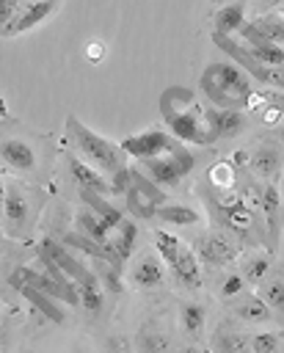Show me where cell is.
I'll list each match as a JSON object with an SVG mask.
<instances>
[{"instance_id":"1","label":"cell","mask_w":284,"mask_h":353,"mask_svg":"<svg viewBox=\"0 0 284 353\" xmlns=\"http://www.w3.org/2000/svg\"><path fill=\"white\" fill-rule=\"evenodd\" d=\"M0 163L6 174L47 185L55 174V141L47 132H39L11 116H3Z\"/></svg>"},{"instance_id":"2","label":"cell","mask_w":284,"mask_h":353,"mask_svg":"<svg viewBox=\"0 0 284 353\" xmlns=\"http://www.w3.org/2000/svg\"><path fill=\"white\" fill-rule=\"evenodd\" d=\"M50 201L47 185L6 174L3 179V237L11 243H36L41 212Z\"/></svg>"},{"instance_id":"3","label":"cell","mask_w":284,"mask_h":353,"mask_svg":"<svg viewBox=\"0 0 284 353\" xmlns=\"http://www.w3.org/2000/svg\"><path fill=\"white\" fill-rule=\"evenodd\" d=\"M160 113L165 121V130L176 135L185 143L193 146H212V135L207 127L204 105L196 99L193 91L182 85H171L160 94Z\"/></svg>"},{"instance_id":"4","label":"cell","mask_w":284,"mask_h":353,"mask_svg":"<svg viewBox=\"0 0 284 353\" xmlns=\"http://www.w3.org/2000/svg\"><path fill=\"white\" fill-rule=\"evenodd\" d=\"M199 91L215 108L245 110L256 88H254V77L229 58V61H215L204 66V72L199 74Z\"/></svg>"},{"instance_id":"5","label":"cell","mask_w":284,"mask_h":353,"mask_svg":"<svg viewBox=\"0 0 284 353\" xmlns=\"http://www.w3.org/2000/svg\"><path fill=\"white\" fill-rule=\"evenodd\" d=\"M63 141L69 149H74L85 163H91L94 168H99L105 176H113L116 171L127 168L130 154L121 149V143L99 135L97 130H91L88 124H83L77 116H66L63 121Z\"/></svg>"},{"instance_id":"6","label":"cell","mask_w":284,"mask_h":353,"mask_svg":"<svg viewBox=\"0 0 284 353\" xmlns=\"http://www.w3.org/2000/svg\"><path fill=\"white\" fill-rule=\"evenodd\" d=\"M196 168V154L185 146V141H179L176 146H171L168 152L141 160V171L149 174L157 185L163 188H179Z\"/></svg>"},{"instance_id":"7","label":"cell","mask_w":284,"mask_h":353,"mask_svg":"<svg viewBox=\"0 0 284 353\" xmlns=\"http://www.w3.org/2000/svg\"><path fill=\"white\" fill-rule=\"evenodd\" d=\"M193 251L199 254V259L207 270H218V268L234 265L245 248L234 234H229L221 226H212L193 237Z\"/></svg>"},{"instance_id":"8","label":"cell","mask_w":284,"mask_h":353,"mask_svg":"<svg viewBox=\"0 0 284 353\" xmlns=\"http://www.w3.org/2000/svg\"><path fill=\"white\" fill-rule=\"evenodd\" d=\"M124 204H127L132 218L154 221V212L160 210V204H165V188L157 185L141 168H132V179H130V185L124 190Z\"/></svg>"},{"instance_id":"9","label":"cell","mask_w":284,"mask_h":353,"mask_svg":"<svg viewBox=\"0 0 284 353\" xmlns=\"http://www.w3.org/2000/svg\"><path fill=\"white\" fill-rule=\"evenodd\" d=\"M248 171L262 182H281L284 174V143L276 138V132H265L254 138L248 146Z\"/></svg>"},{"instance_id":"10","label":"cell","mask_w":284,"mask_h":353,"mask_svg":"<svg viewBox=\"0 0 284 353\" xmlns=\"http://www.w3.org/2000/svg\"><path fill=\"white\" fill-rule=\"evenodd\" d=\"M204 116H207V127L212 135V143L218 141H234L240 135L248 132L251 127V113L240 110V108H215V105H204Z\"/></svg>"},{"instance_id":"11","label":"cell","mask_w":284,"mask_h":353,"mask_svg":"<svg viewBox=\"0 0 284 353\" xmlns=\"http://www.w3.org/2000/svg\"><path fill=\"white\" fill-rule=\"evenodd\" d=\"M119 143H121V149H124L132 160L141 163V160H149V157H157V154L168 152L171 146L179 143V138L171 135V132L163 130V127H149V130H143V132H132V135L121 138Z\"/></svg>"},{"instance_id":"12","label":"cell","mask_w":284,"mask_h":353,"mask_svg":"<svg viewBox=\"0 0 284 353\" xmlns=\"http://www.w3.org/2000/svg\"><path fill=\"white\" fill-rule=\"evenodd\" d=\"M8 281H28V284L44 290L47 295L63 301V306H80V290H77V284H63L55 276H50L47 270H30L25 265H17L8 273Z\"/></svg>"},{"instance_id":"13","label":"cell","mask_w":284,"mask_h":353,"mask_svg":"<svg viewBox=\"0 0 284 353\" xmlns=\"http://www.w3.org/2000/svg\"><path fill=\"white\" fill-rule=\"evenodd\" d=\"M259 212L267 226V248L278 254V243L284 234V199L278 182H262L259 188Z\"/></svg>"},{"instance_id":"14","label":"cell","mask_w":284,"mask_h":353,"mask_svg":"<svg viewBox=\"0 0 284 353\" xmlns=\"http://www.w3.org/2000/svg\"><path fill=\"white\" fill-rule=\"evenodd\" d=\"M63 168L66 176L74 182V190H97V193H113L110 188V176H105L99 168H94L91 163H85L74 149H63Z\"/></svg>"},{"instance_id":"15","label":"cell","mask_w":284,"mask_h":353,"mask_svg":"<svg viewBox=\"0 0 284 353\" xmlns=\"http://www.w3.org/2000/svg\"><path fill=\"white\" fill-rule=\"evenodd\" d=\"M165 262L157 251H143L127 270V284L135 290H160L165 284Z\"/></svg>"},{"instance_id":"16","label":"cell","mask_w":284,"mask_h":353,"mask_svg":"<svg viewBox=\"0 0 284 353\" xmlns=\"http://www.w3.org/2000/svg\"><path fill=\"white\" fill-rule=\"evenodd\" d=\"M245 176H248V174L240 171L232 157H221V160H215V163L204 171L201 188L210 190V193H218V196H232V193H240Z\"/></svg>"},{"instance_id":"17","label":"cell","mask_w":284,"mask_h":353,"mask_svg":"<svg viewBox=\"0 0 284 353\" xmlns=\"http://www.w3.org/2000/svg\"><path fill=\"white\" fill-rule=\"evenodd\" d=\"M229 306V312H232V317L237 320V323H243L245 328H254V325H270L273 323V312L267 309V303L262 301V295L254 290H245V292H240L234 301H229L226 303Z\"/></svg>"},{"instance_id":"18","label":"cell","mask_w":284,"mask_h":353,"mask_svg":"<svg viewBox=\"0 0 284 353\" xmlns=\"http://www.w3.org/2000/svg\"><path fill=\"white\" fill-rule=\"evenodd\" d=\"M251 119H256L262 127L267 130H276L278 124H284V91L278 88H262V91H254L248 108Z\"/></svg>"},{"instance_id":"19","label":"cell","mask_w":284,"mask_h":353,"mask_svg":"<svg viewBox=\"0 0 284 353\" xmlns=\"http://www.w3.org/2000/svg\"><path fill=\"white\" fill-rule=\"evenodd\" d=\"M61 3L63 0H30V3H25L17 22L8 30H3V39H14V36H22L28 30H36L41 22H47L52 14H58Z\"/></svg>"},{"instance_id":"20","label":"cell","mask_w":284,"mask_h":353,"mask_svg":"<svg viewBox=\"0 0 284 353\" xmlns=\"http://www.w3.org/2000/svg\"><path fill=\"white\" fill-rule=\"evenodd\" d=\"M207 347L215 353H248L251 350V331H243V323H237V320L234 323L223 320L212 331Z\"/></svg>"},{"instance_id":"21","label":"cell","mask_w":284,"mask_h":353,"mask_svg":"<svg viewBox=\"0 0 284 353\" xmlns=\"http://www.w3.org/2000/svg\"><path fill=\"white\" fill-rule=\"evenodd\" d=\"M254 290L262 295V301H265L267 309L273 312V323L284 328V265L276 262L273 270H270Z\"/></svg>"},{"instance_id":"22","label":"cell","mask_w":284,"mask_h":353,"mask_svg":"<svg viewBox=\"0 0 284 353\" xmlns=\"http://www.w3.org/2000/svg\"><path fill=\"white\" fill-rule=\"evenodd\" d=\"M276 262H278V259H276V251H270V248H245L234 265H237V270L245 276L248 287H256V284L273 270Z\"/></svg>"},{"instance_id":"23","label":"cell","mask_w":284,"mask_h":353,"mask_svg":"<svg viewBox=\"0 0 284 353\" xmlns=\"http://www.w3.org/2000/svg\"><path fill=\"white\" fill-rule=\"evenodd\" d=\"M248 22V3L245 0H223L212 11V33L234 36Z\"/></svg>"},{"instance_id":"24","label":"cell","mask_w":284,"mask_h":353,"mask_svg":"<svg viewBox=\"0 0 284 353\" xmlns=\"http://www.w3.org/2000/svg\"><path fill=\"white\" fill-rule=\"evenodd\" d=\"M171 273H174L176 284L185 287V290H199L204 284V265H201L199 254L193 248H187V245H182L176 262L171 265Z\"/></svg>"},{"instance_id":"25","label":"cell","mask_w":284,"mask_h":353,"mask_svg":"<svg viewBox=\"0 0 284 353\" xmlns=\"http://www.w3.org/2000/svg\"><path fill=\"white\" fill-rule=\"evenodd\" d=\"M17 292H22L30 303H33V309H39L47 320H52L55 325H61L63 320H66V312L61 309V303L63 301H58V298H52V295H47L44 290H39V287H33V284H28V281H8Z\"/></svg>"},{"instance_id":"26","label":"cell","mask_w":284,"mask_h":353,"mask_svg":"<svg viewBox=\"0 0 284 353\" xmlns=\"http://www.w3.org/2000/svg\"><path fill=\"white\" fill-rule=\"evenodd\" d=\"M138 218H124L113 232H110V237H108V243H110V248H113V254H116V259L121 262V265H127L130 262V256L135 254V245H138V223H135Z\"/></svg>"},{"instance_id":"27","label":"cell","mask_w":284,"mask_h":353,"mask_svg":"<svg viewBox=\"0 0 284 353\" xmlns=\"http://www.w3.org/2000/svg\"><path fill=\"white\" fill-rule=\"evenodd\" d=\"M207 328V306L199 301H182L179 303V331L190 342H201Z\"/></svg>"},{"instance_id":"28","label":"cell","mask_w":284,"mask_h":353,"mask_svg":"<svg viewBox=\"0 0 284 353\" xmlns=\"http://www.w3.org/2000/svg\"><path fill=\"white\" fill-rule=\"evenodd\" d=\"M212 290H215V295H218L223 303H229V301H234L240 292L248 290V281H245V276H243L240 270L218 268V270H212Z\"/></svg>"},{"instance_id":"29","label":"cell","mask_w":284,"mask_h":353,"mask_svg":"<svg viewBox=\"0 0 284 353\" xmlns=\"http://www.w3.org/2000/svg\"><path fill=\"white\" fill-rule=\"evenodd\" d=\"M74 229L83 232L85 237L97 240V243H108V237H110V232H113V229H110L88 204H83V201H80V207H77V212H74Z\"/></svg>"},{"instance_id":"30","label":"cell","mask_w":284,"mask_h":353,"mask_svg":"<svg viewBox=\"0 0 284 353\" xmlns=\"http://www.w3.org/2000/svg\"><path fill=\"white\" fill-rule=\"evenodd\" d=\"M154 221L168 223V226H199L201 212L187 204H160V210L154 212Z\"/></svg>"},{"instance_id":"31","label":"cell","mask_w":284,"mask_h":353,"mask_svg":"<svg viewBox=\"0 0 284 353\" xmlns=\"http://www.w3.org/2000/svg\"><path fill=\"white\" fill-rule=\"evenodd\" d=\"M77 290H80V306H83L88 314H99L102 306H105V287H102L99 276L91 273L88 279H83V281L77 284Z\"/></svg>"},{"instance_id":"32","label":"cell","mask_w":284,"mask_h":353,"mask_svg":"<svg viewBox=\"0 0 284 353\" xmlns=\"http://www.w3.org/2000/svg\"><path fill=\"white\" fill-rule=\"evenodd\" d=\"M259 33H265L270 41L284 44V11H265V14H254L248 19Z\"/></svg>"},{"instance_id":"33","label":"cell","mask_w":284,"mask_h":353,"mask_svg":"<svg viewBox=\"0 0 284 353\" xmlns=\"http://www.w3.org/2000/svg\"><path fill=\"white\" fill-rule=\"evenodd\" d=\"M152 245H154V251L163 256V262L171 268L174 262H176V256H179V251H182V240L176 237V234H171V232H165V229H157L154 234H152Z\"/></svg>"},{"instance_id":"34","label":"cell","mask_w":284,"mask_h":353,"mask_svg":"<svg viewBox=\"0 0 284 353\" xmlns=\"http://www.w3.org/2000/svg\"><path fill=\"white\" fill-rule=\"evenodd\" d=\"M251 350L254 353H281L284 350V328L278 325L276 331H254L251 334Z\"/></svg>"},{"instance_id":"35","label":"cell","mask_w":284,"mask_h":353,"mask_svg":"<svg viewBox=\"0 0 284 353\" xmlns=\"http://www.w3.org/2000/svg\"><path fill=\"white\" fill-rule=\"evenodd\" d=\"M135 347L138 350H165V347H171V342L157 328H141L138 336H135Z\"/></svg>"},{"instance_id":"36","label":"cell","mask_w":284,"mask_h":353,"mask_svg":"<svg viewBox=\"0 0 284 353\" xmlns=\"http://www.w3.org/2000/svg\"><path fill=\"white\" fill-rule=\"evenodd\" d=\"M22 8H25V0H0V25H3V30H8L17 22Z\"/></svg>"},{"instance_id":"37","label":"cell","mask_w":284,"mask_h":353,"mask_svg":"<svg viewBox=\"0 0 284 353\" xmlns=\"http://www.w3.org/2000/svg\"><path fill=\"white\" fill-rule=\"evenodd\" d=\"M85 58H88L91 63H99V61L105 58V41H99V39H91V41L85 44Z\"/></svg>"},{"instance_id":"38","label":"cell","mask_w":284,"mask_h":353,"mask_svg":"<svg viewBox=\"0 0 284 353\" xmlns=\"http://www.w3.org/2000/svg\"><path fill=\"white\" fill-rule=\"evenodd\" d=\"M281 8H284V0H254V3H251V11H254V14L281 11Z\"/></svg>"},{"instance_id":"39","label":"cell","mask_w":284,"mask_h":353,"mask_svg":"<svg viewBox=\"0 0 284 353\" xmlns=\"http://www.w3.org/2000/svg\"><path fill=\"white\" fill-rule=\"evenodd\" d=\"M273 132H276V138H278V141H281V143H284V124H278V127H276V130H273Z\"/></svg>"},{"instance_id":"40","label":"cell","mask_w":284,"mask_h":353,"mask_svg":"<svg viewBox=\"0 0 284 353\" xmlns=\"http://www.w3.org/2000/svg\"><path fill=\"white\" fill-rule=\"evenodd\" d=\"M281 11H284V8H281Z\"/></svg>"}]
</instances>
